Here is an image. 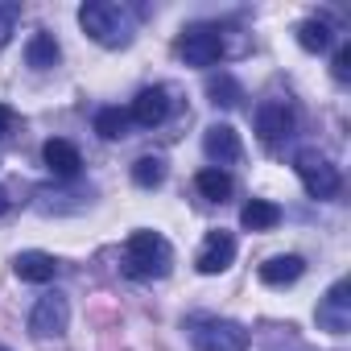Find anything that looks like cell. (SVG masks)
I'll use <instances>...</instances> for the list:
<instances>
[{
    "label": "cell",
    "mask_w": 351,
    "mask_h": 351,
    "mask_svg": "<svg viewBox=\"0 0 351 351\" xmlns=\"http://www.w3.org/2000/svg\"><path fill=\"white\" fill-rule=\"evenodd\" d=\"M173 265V248L161 232H132L124 240V256H120V269L124 277L132 281H153V277H165Z\"/></svg>",
    "instance_id": "obj_1"
},
{
    "label": "cell",
    "mask_w": 351,
    "mask_h": 351,
    "mask_svg": "<svg viewBox=\"0 0 351 351\" xmlns=\"http://www.w3.org/2000/svg\"><path fill=\"white\" fill-rule=\"evenodd\" d=\"M79 25L104 50H124L132 42V17H128V9L112 5V0H87L79 9Z\"/></svg>",
    "instance_id": "obj_2"
},
{
    "label": "cell",
    "mask_w": 351,
    "mask_h": 351,
    "mask_svg": "<svg viewBox=\"0 0 351 351\" xmlns=\"http://www.w3.org/2000/svg\"><path fill=\"white\" fill-rule=\"evenodd\" d=\"M186 335L195 351H248V330L219 314H195L186 318Z\"/></svg>",
    "instance_id": "obj_3"
},
{
    "label": "cell",
    "mask_w": 351,
    "mask_h": 351,
    "mask_svg": "<svg viewBox=\"0 0 351 351\" xmlns=\"http://www.w3.org/2000/svg\"><path fill=\"white\" fill-rule=\"evenodd\" d=\"M293 169H298V178L306 186L310 199H335L343 191V178H339V169L318 153V149H302L293 157Z\"/></svg>",
    "instance_id": "obj_4"
},
{
    "label": "cell",
    "mask_w": 351,
    "mask_h": 351,
    "mask_svg": "<svg viewBox=\"0 0 351 351\" xmlns=\"http://www.w3.org/2000/svg\"><path fill=\"white\" fill-rule=\"evenodd\" d=\"M71 326V302L62 293H42L29 310V330L34 339H62Z\"/></svg>",
    "instance_id": "obj_5"
},
{
    "label": "cell",
    "mask_w": 351,
    "mask_h": 351,
    "mask_svg": "<svg viewBox=\"0 0 351 351\" xmlns=\"http://www.w3.org/2000/svg\"><path fill=\"white\" fill-rule=\"evenodd\" d=\"M178 54L186 58V66H215L223 58V34L215 25H191L178 38Z\"/></svg>",
    "instance_id": "obj_6"
},
{
    "label": "cell",
    "mask_w": 351,
    "mask_h": 351,
    "mask_svg": "<svg viewBox=\"0 0 351 351\" xmlns=\"http://www.w3.org/2000/svg\"><path fill=\"white\" fill-rule=\"evenodd\" d=\"M318 326L330 330V335H347L351 330V281L347 277H339L326 289V298L318 302Z\"/></svg>",
    "instance_id": "obj_7"
},
{
    "label": "cell",
    "mask_w": 351,
    "mask_h": 351,
    "mask_svg": "<svg viewBox=\"0 0 351 351\" xmlns=\"http://www.w3.org/2000/svg\"><path fill=\"white\" fill-rule=\"evenodd\" d=\"M232 261H236V236L223 232V228H219V232H207V240H203V248H199V256H195L199 273L215 277V273L232 269Z\"/></svg>",
    "instance_id": "obj_8"
},
{
    "label": "cell",
    "mask_w": 351,
    "mask_h": 351,
    "mask_svg": "<svg viewBox=\"0 0 351 351\" xmlns=\"http://www.w3.org/2000/svg\"><path fill=\"white\" fill-rule=\"evenodd\" d=\"M203 153L215 161V169H219V165H232V161H240V157H244L240 132H236L232 124H211V128L203 132Z\"/></svg>",
    "instance_id": "obj_9"
},
{
    "label": "cell",
    "mask_w": 351,
    "mask_h": 351,
    "mask_svg": "<svg viewBox=\"0 0 351 351\" xmlns=\"http://www.w3.org/2000/svg\"><path fill=\"white\" fill-rule=\"evenodd\" d=\"M256 132H261L265 145L285 141V136L293 132V108H289V104H277V99L261 104V108H256Z\"/></svg>",
    "instance_id": "obj_10"
},
{
    "label": "cell",
    "mask_w": 351,
    "mask_h": 351,
    "mask_svg": "<svg viewBox=\"0 0 351 351\" xmlns=\"http://www.w3.org/2000/svg\"><path fill=\"white\" fill-rule=\"evenodd\" d=\"M165 116H169V95H165V87H145V91L132 99V108H128V120H136L141 128H157Z\"/></svg>",
    "instance_id": "obj_11"
},
{
    "label": "cell",
    "mask_w": 351,
    "mask_h": 351,
    "mask_svg": "<svg viewBox=\"0 0 351 351\" xmlns=\"http://www.w3.org/2000/svg\"><path fill=\"white\" fill-rule=\"evenodd\" d=\"M13 273L21 277V281H34V285H46V281H54L58 277V261L50 256V252H17L13 256Z\"/></svg>",
    "instance_id": "obj_12"
},
{
    "label": "cell",
    "mask_w": 351,
    "mask_h": 351,
    "mask_svg": "<svg viewBox=\"0 0 351 351\" xmlns=\"http://www.w3.org/2000/svg\"><path fill=\"white\" fill-rule=\"evenodd\" d=\"M42 161H46V169H50V173H58V178H75V173L83 169L79 149H75L71 141H58V136L42 145Z\"/></svg>",
    "instance_id": "obj_13"
},
{
    "label": "cell",
    "mask_w": 351,
    "mask_h": 351,
    "mask_svg": "<svg viewBox=\"0 0 351 351\" xmlns=\"http://www.w3.org/2000/svg\"><path fill=\"white\" fill-rule=\"evenodd\" d=\"M302 273H306V261L293 256V252H289V256H269V261L261 265V281H265V285H293Z\"/></svg>",
    "instance_id": "obj_14"
},
{
    "label": "cell",
    "mask_w": 351,
    "mask_h": 351,
    "mask_svg": "<svg viewBox=\"0 0 351 351\" xmlns=\"http://www.w3.org/2000/svg\"><path fill=\"white\" fill-rule=\"evenodd\" d=\"M58 58H62V50H58L54 34H34V38H29L25 62H29L34 71H50V66H58Z\"/></svg>",
    "instance_id": "obj_15"
},
{
    "label": "cell",
    "mask_w": 351,
    "mask_h": 351,
    "mask_svg": "<svg viewBox=\"0 0 351 351\" xmlns=\"http://www.w3.org/2000/svg\"><path fill=\"white\" fill-rule=\"evenodd\" d=\"M240 223H244L248 232H269V228L281 223V207L269 203V199H252V203L240 211Z\"/></svg>",
    "instance_id": "obj_16"
},
{
    "label": "cell",
    "mask_w": 351,
    "mask_h": 351,
    "mask_svg": "<svg viewBox=\"0 0 351 351\" xmlns=\"http://www.w3.org/2000/svg\"><path fill=\"white\" fill-rule=\"evenodd\" d=\"M195 186H199V195H203V199H211V203L232 199V178H228L223 169H215V165H207V169H199V173H195Z\"/></svg>",
    "instance_id": "obj_17"
},
{
    "label": "cell",
    "mask_w": 351,
    "mask_h": 351,
    "mask_svg": "<svg viewBox=\"0 0 351 351\" xmlns=\"http://www.w3.org/2000/svg\"><path fill=\"white\" fill-rule=\"evenodd\" d=\"M330 25L326 21H318V17H310V21H302L298 25V46L306 50V54H322V50H330Z\"/></svg>",
    "instance_id": "obj_18"
},
{
    "label": "cell",
    "mask_w": 351,
    "mask_h": 351,
    "mask_svg": "<svg viewBox=\"0 0 351 351\" xmlns=\"http://www.w3.org/2000/svg\"><path fill=\"white\" fill-rule=\"evenodd\" d=\"M207 95H211L215 108H236V104L244 99V91H240V83H236L232 75H211V79H207Z\"/></svg>",
    "instance_id": "obj_19"
},
{
    "label": "cell",
    "mask_w": 351,
    "mask_h": 351,
    "mask_svg": "<svg viewBox=\"0 0 351 351\" xmlns=\"http://www.w3.org/2000/svg\"><path fill=\"white\" fill-rule=\"evenodd\" d=\"M95 132H99L104 141H120V136L128 132V112H120V108H99V112H95Z\"/></svg>",
    "instance_id": "obj_20"
},
{
    "label": "cell",
    "mask_w": 351,
    "mask_h": 351,
    "mask_svg": "<svg viewBox=\"0 0 351 351\" xmlns=\"http://www.w3.org/2000/svg\"><path fill=\"white\" fill-rule=\"evenodd\" d=\"M132 182L145 186V191L161 186V182H165V161H161V157H141V161L132 165Z\"/></svg>",
    "instance_id": "obj_21"
},
{
    "label": "cell",
    "mask_w": 351,
    "mask_h": 351,
    "mask_svg": "<svg viewBox=\"0 0 351 351\" xmlns=\"http://www.w3.org/2000/svg\"><path fill=\"white\" fill-rule=\"evenodd\" d=\"M17 17H21L17 5H0V46H9V38L17 29Z\"/></svg>",
    "instance_id": "obj_22"
},
{
    "label": "cell",
    "mask_w": 351,
    "mask_h": 351,
    "mask_svg": "<svg viewBox=\"0 0 351 351\" xmlns=\"http://www.w3.org/2000/svg\"><path fill=\"white\" fill-rule=\"evenodd\" d=\"M335 79L339 83L351 79V46H339V54H335Z\"/></svg>",
    "instance_id": "obj_23"
},
{
    "label": "cell",
    "mask_w": 351,
    "mask_h": 351,
    "mask_svg": "<svg viewBox=\"0 0 351 351\" xmlns=\"http://www.w3.org/2000/svg\"><path fill=\"white\" fill-rule=\"evenodd\" d=\"M13 124H17V112H13L9 104H0V136H9V132H13Z\"/></svg>",
    "instance_id": "obj_24"
},
{
    "label": "cell",
    "mask_w": 351,
    "mask_h": 351,
    "mask_svg": "<svg viewBox=\"0 0 351 351\" xmlns=\"http://www.w3.org/2000/svg\"><path fill=\"white\" fill-rule=\"evenodd\" d=\"M9 211H13V199H9L5 186H0V215H9Z\"/></svg>",
    "instance_id": "obj_25"
},
{
    "label": "cell",
    "mask_w": 351,
    "mask_h": 351,
    "mask_svg": "<svg viewBox=\"0 0 351 351\" xmlns=\"http://www.w3.org/2000/svg\"><path fill=\"white\" fill-rule=\"evenodd\" d=\"M0 351H9V347H0Z\"/></svg>",
    "instance_id": "obj_26"
}]
</instances>
